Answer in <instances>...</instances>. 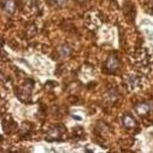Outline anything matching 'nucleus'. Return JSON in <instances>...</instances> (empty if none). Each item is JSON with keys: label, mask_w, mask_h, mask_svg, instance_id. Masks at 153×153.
I'll return each mask as SVG.
<instances>
[{"label": "nucleus", "mask_w": 153, "mask_h": 153, "mask_svg": "<svg viewBox=\"0 0 153 153\" xmlns=\"http://www.w3.org/2000/svg\"><path fill=\"white\" fill-rule=\"evenodd\" d=\"M120 65V62L117 59V57H114V56H111L108 59H107V63H106V68L108 69V71L113 72V71H116L117 68Z\"/></svg>", "instance_id": "f257e3e1"}, {"label": "nucleus", "mask_w": 153, "mask_h": 153, "mask_svg": "<svg viewBox=\"0 0 153 153\" xmlns=\"http://www.w3.org/2000/svg\"><path fill=\"white\" fill-rule=\"evenodd\" d=\"M151 110H152V107H151V105L147 104V102H142V104H139V105L136 106V112H137L139 114H146V113H148Z\"/></svg>", "instance_id": "f03ea898"}, {"label": "nucleus", "mask_w": 153, "mask_h": 153, "mask_svg": "<svg viewBox=\"0 0 153 153\" xmlns=\"http://www.w3.org/2000/svg\"><path fill=\"white\" fill-rule=\"evenodd\" d=\"M123 126L126 128H134V127H136V122L131 116L127 114V116L123 117Z\"/></svg>", "instance_id": "7ed1b4c3"}, {"label": "nucleus", "mask_w": 153, "mask_h": 153, "mask_svg": "<svg viewBox=\"0 0 153 153\" xmlns=\"http://www.w3.org/2000/svg\"><path fill=\"white\" fill-rule=\"evenodd\" d=\"M3 6H4V10L7 12V13H13L15 11V3L12 0H5L3 3Z\"/></svg>", "instance_id": "20e7f679"}, {"label": "nucleus", "mask_w": 153, "mask_h": 153, "mask_svg": "<svg viewBox=\"0 0 153 153\" xmlns=\"http://www.w3.org/2000/svg\"><path fill=\"white\" fill-rule=\"evenodd\" d=\"M66 1H68V0H57L56 4H58V5H64Z\"/></svg>", "instance_id": "39448f33"}, {"label": "nucleus", "mask_w": 153, "mask_h": 153, "mask_svg": "<svg viewBox=\"0 0 153 153\" xmlns=\"http://www.w3.org/2000/svg\"><path fill=\"white\" fill-rule=\"evenodd\" d=\"M74 118H75V120H77V121H81V120H82L80 116H74Z\"/></svg>", "instance_id": "423d86ee"}, {"label": "nucleus", "mask_w": 153, "mask_h": 153, "mask_svg": "<svg viewBox=\"0 0 153 153\" xmlns=\"http://www.w3.org/2000/svg\"><path fill=\"white\" fill-rule=\"evenodd\" d=\"M77 1H80V3H85V1H88V0H77Z\"/></svg>", "instance_id": "0eeeda50"}, {"label": "nucleus", "mask_w": 153, "mask_h": 153, "mask_svg": "<svg viewBox=\"0 0 153 153\" xmlns=\"http://www.w3.org/2000/svg\"><path fill=\"white\" fill-rule=\"evenodd\" d=\"M50 1H52V3H56V1H57V0H50Z\"/></svg>", "instance_id": "6e6552de"}]
</instances>
